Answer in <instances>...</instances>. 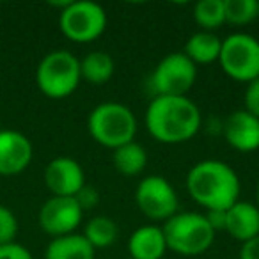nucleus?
<instances>
[{
	"mask_svg": "<svg viewBox=\"0 0 259 259\" xmlns=\"http://www.w3.org/2000/svg\"><path fill=\"white\" fill-rule=\"evenodd\" d=\"M115 71V62L110 54L101 50L89 52L85 57L80 61V75L82 80L94 85H101L107 83L108 80L114 76Z\"/></svg>",
	"mask_w": 259,
	"mask_h": 259,
	"instance_id": "19",
	"label": "nucleus"
},
{
	"mask_svg": "<svg viewBox=\"0 0 259 259\" xmlns=\"http://www.w3.org/2000/svg\"><path fill=\"white\" fill-rule=\"evenodd\" d=\"M45 185L55 197H76L85 187V172L75 158L57 156L45 169Z\"/></svg>",
	"mask_w": 259,
	"mask_h": 259,
	"instance_id": "11",
	"label": "nucleus"
},
{
	"mask_svg": "<svg viewBox=\"0 0 259 259\" xmlns=\"http://www.w3.org/2000/svg\"><path fill=\"white\" fill-rule=\"evenodd\" d=\"M34 148L16 130H0V176H18L30 165Z\"/></svg>",
	"mask_w": 259,
	"mask_h": 259,
	"instance_id": "12",
	"label": "nucleus"
},
{
	"mask_svg": "<svg viewBox=\"0 0 259 259\" xmlns=\"http://www.w3.org/2000/svg\"><path fill=\"white\" fill-rule=\"evenodd\" d=\"M243 105L248 114L259 119V76L247 83V89L243 94Z\"/></svg>",
	"mask_w": 259,
	"mask_h": 259,
	"instance_id": "24",
	"label": "nucleus"
},
{
	"mask_svg": "<svg viewBox=\"0 0 259 259\" xmlns=\"http://www.w3.org/2000/svg\"><path fill=\"white\" fill-rule=\"evenodd\" d=\"M87 130L98 144L114 151L135 141L137 119L126 105L105 101L91 110L87 117Z\"/></svg>",
	"mask_w": 259,
	"mask_h": 259,
	"instance_id": "3",
	"label": "nucleus"
},
{
	"mask_svg": "<svg viewBox=\"0 0 259 259\" xmlns=\"http://www.w3.org/2000/svg\"><path fill=\"white\" fill-rule=\"evenodd\" d=\"M167 248L180 255H199L215 241V231L204 213L178 211L162 226Z\"/></svg>",
	"mask_w": 259,
	"mask_h": 259,
	"instance_id": "4",
	"label": "nucleus"
},
{
	"mask_svg": "<svg viewBox=\"0 0 259 259\" xmlns=\"http://www.w3.org/2000/svg\"><path fill=\"white\" fill-rule=\"evenodd\" d=\"M194 22L206 32H215L226 23L224 0H201L194 6Z\"/></svg>",
	"mask_w": 259,
	"mask_h": 259,
	"instance_id": "21",
	"label": "nucleus"
},
{
	"mask_svg": "<svg viewBox=\"0 0 259 259\" xmlns=\"http://www.w3.org/2000/svg\"><path fill=\"white\" fill-rule=\"evenodd\" d=\"M94 255L93 245L78 233L52 238L45 250V259H94Z\"/></svg>",
	"mask_w": 259,
	"mask_h": 259,
	"instance_id": "16",
	"label": "nucleus"
},
{
	"mask_svg": "<svg viewBox=\"0 0 259 259\" xmlns=\"http://www.w3.org/2000/svg\"><path fill=\"white\" fill-rule=\"evenodd\" d=\"M220 50H222V39L215 32L199 30L187 39L183 54L197 66L217 62L220 57Z\"/></svg>",
	"mask_w": 259,
	"mask_h": 259,
	"instance_id": "17",
	"label": "nucleus"
},
{
	"mask_svg": "<svg viewBox=\"0 0 259 259\" xmlns=\"http://www.w3.org/2000/svg\"><path fill=\"white\" fill-rule=\"evenodd\" d=\"M224 139L240 153H254L259 149V119L245 108L234 110L224 122Z\"/></svg>",
	"mask_w": 259,
	"mask_h": 259,
	"instance_id": "13",
	"label": "nucleus"
},
{
	"mask_svg": "<svg viewBox=\"0 0 259 259\" xmlns=\"http://www.w3.org/2000/svg\"><path fill=\"white\" fill-rule=\"evenodd\" d=\"M167 241L160 226H141L128 238V252L134 259H163Z\"/></svg>",
	"mask_w": 259,
	"mask_h": 259,
	"instance_id": "15",
	"label": "nucleus"
},
{
	"mask_svg": "<svg viewBox=\"0 0 259 259\" xmlns=\"http://www.w3.org/2000/svg\"><path fill=\"white\" fill-rule=\"evenodd\" d=\"M135 202L144 217L153 222H167L180 208L178 194L163 176H146L135 188Z\"/></svg>",
	"mask_w": 259,
	"mask_h": 259,
	"instance_id": "9",
	"label": "nucleus"
},
{
	"mask_svg": "<svg viewBox=\"0 0 259 259\" xmlns=\"http://www.w3.org/2000/svg\"><path fill=\"white\" fill-rule=\"evenodd\" d=\"M0 259H34L29 248L20 243H9L0 247Z\"/></svg>",
	"mask_w": 259,
	"mask_h": 259,
	"instance_id": "25",
	"label": "nucleus"
},
{
	"mask_svg": "<svg viewBox=\"0 0 259 259\" xmlns=\"http://www.w3.org/2000/svg\"><path fill=\"white\" fill-rule=\"evenodd\" d=\"M39 226L52 238L66 236L76 231L82 224L83 209L78 204L76 197H55L43 202L39 209Z\"/></svg>",
	"mask_w": 259,
	"mask_h": 259,
	"instance_id": "10",
	"label": "nucleus"
},
{
	"mask_svg": "<svg viewBox=\"0 0 259 259\" xmlns=\"http://www.w3.org/2000/svg\"><path fill=\"white\" fill-rule=\"evenodd\" d=\"M76 201H78V204L82 206V209L85 211V209L89 208H94V206L98 204V201H100V195H98L96 188L93 187H83L82 190L76 194Z\"/></svg>",
	"mask_w": 259,
	"mask_h": 259,
	"instance_id": "26",
	"label": "nucleus"
},
{
	"mask_svg": "<svg viewBox=\"0 0 259 259\" xmlns=\"http://www.w3.org/2000/svg\"><path fill=\"white\" fill-rule=\"evenodd\" d=\"M80 59L68 50H54L47 54L36 69V83L45 96L62 100L71 96L80 85Z\"/></svg>",
	"mask_w": 259,
	"mask_h": 259,
	"instance_id": "5",
	"label": "nucleus"
},
{
	"mask_svg": "<svg viewBox=\"0 0 259 259\" xmlns=\"http://www.w3.org/2000/svg\"><path fill=\"white\" fill-rule=\"evenodd\" d=\"M201 110L188 96H155L146 110V128L162 144H183L197 135Z\"/></svg>",
	"mask_w": 259,
	"mask_h": 259,
	"instance_id": "1",
	"label": "nucleus"
},
{
	"mask_svg": "<svg viewBox=\"0 0 259 259\" xmlns=\"http://www.w3.org/2000/svg\"><path fill=\"white\" fill-rule=\"evenodd\" d=\"M61 32L75 43H91L107 29V13L96 2L76 0L68 2L59 15Z\"/></svg>",
	"mask_w": 259,
	"mask_h": 259,
	"instance_id": "7",
	"label": "nucleus"
},
{
	"mask_svg": "<svg viewBox=\"0 0 259 259\" xmlns=\"http://www.w3.org/2000/svg\"><path fill=\"white\" fill-rule=\"evenodd\" d=\"M224 9L229 25H248L259 16L257 0H224Z\"/></svg>",
	"mask_w": 259,
	"mask_h": 259,
	"instance_id": "22",
	"label": "nucleus"
},
{
	"mask_svg": "<svg viewBox=\"0 0 259 259\" xmlns=\"http://www.w3.org/2000/svg\"><path fill=\"white\" fill-rule=\"evenodd\" d=\"M204 217L215 233L226 231V211H206Z\"/></svg>",
	"mask_w": 259,
	"mask_h": 259,
	"instance_id": "28",
	"label": "nucleus"
},
{
	"mask_svg": "<svg viewBox=\"0 0 259 259\" xmlns=\"http://www.w3.org/2000/svg\"><path fill=\"white\" fill-rule=\"evenodd\" d=\"M190 197L206 211H226L240 201V178L236 170L220 160H202L187 174Z\"/></svg>",
	"mask_w": 259,
	"mask_h": 259,
	"instance_id": "2",
	"label": "nucleus"
},
{
	"mask_svg": "<svg viewBox=\"0 0 259 259\" xmlns=\"http://www.w3.org/2000/svg\"><path fill=\"white\" fill-rule=\"evenodd\" d=\"M195 80L197 66L183 52H172L153 69L151 85L156 96H187Z\"/></svg>",
	"mask_w": 259,
	"mask_h": 259,
	"instance_id": "8",
	"label": "nucleus"
},
{
	"mask_svg": "<svg viewBox=\"0 0 259 259\" xmlns=\"http://www.w3.org/2000/svg\"><path fill=\"white\" fill-rule=\"evenodd\" d=\"M16 234H18V219L8 206L0 204V247L15 243Z\"/></svg>",
	"mask_w": 259,
	"mask_h": 259,
	"instance_id": "23",
	"label": "nucleus"
},
{
	"mask_svg": "<svg viewBox=\"0 0 259 259\" xmlns=\"http://www.w3.org/2000/svg\"><path fill=\"white\" fill-rule=\"evenodd\" d=\"M226 233L241 243L259 236L257 206L252 202L238 201L229 209H226Z\"/></svg>",
	"mask_w": 259,
	"mask_h": 259,
	"instance_id": "14",
	"label": "nucleus"
},
{
	"mask_svg": "<svg viewBox=\"0 0 259 259\" xmlns=\"http://www.w3.org/2000/svg\"><path fill=\"white\" fill-rule=\"evenodd\" d=\"M83 238L93 245L94 250L98 248H108L117 241L119 227L115 220L105 215H96L83 227Z\"/></svg>",
	"mask_w": 259,
	"mask_h": 259,
	"instance_id": "20",
	"label": "nucleus"
},
{
	"mask_svg": "<svg viewBox=\"0 0 259 259\" xmlns=\"http://www.w3.org/2000/svg\"><path fill=\"white\" fill-rule=\"evenodd\" d=\"M240 259H259V236L241 243Z\"/></svg>",
	"mask_w": 259,
	"mask_h": 259,
	"instance_id": "27",
	"label": "nucleus"
},
{
	"mask_svg": "<svg viewBox=\"0 0 259 259\" xmlns=\"http://www.w3.org/2000/svg\"><path fill=\"white\" fill-rule=\"evenodd\" d=\"M112 162H114V167L119 174L134 178L142 174L148 167V151L139 142H128V144L114 149Z\"/></svg>",
	"mask_w": 259,
	"mask_h": 259,
	"instance_id": "18",
	"label": "nucleus"
},
{
	"mask_svg": "<svg viewBox=\"0 0 259 259\" xmlns=\"http://www.w3.org/2000/svg\"><path fill=\"white\" fill-rule=\"evenodd\" d=\"M220 68L229 78L248 83L259 76V39L245 32H236L222 39Z\"/></svg>",
	"mask_w": 259,
	"mask_h": 259,
	"instance_id": "6",
	"label": "nucleus"
},
{
	"mask_svg": "<svg viewBox=\"0 0 259 259\" xmlns=\"http://www.w3.org/2000/svg\"><path fill=\"white\" fill-rule=\"evenodd\" d=\"M255 206L259 208V183H257V188H255Z\"/></svg>",
	"mask_w": 259,
	"mask_h": 259,
	"instance_id": "29",
	"label": "nucleus"
}]
</instances>
